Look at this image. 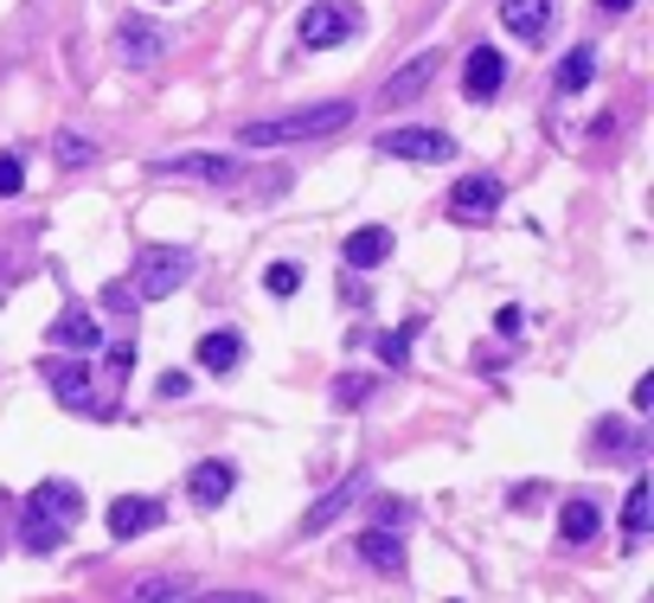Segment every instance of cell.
I'll use <instances>...</instances> for the list:
<instances>
[{
  "mask_svg": "<svg viewBox=\"0 0 654 603\" xmlns=\"http://www.w3.org/2000/svg\"><path fill=\"white\" fill-rule=\"evenodd\" d=\"M385 251H392V231H385V226H360V231H347L340 264H347V270H372V264H385Z\"/></svg>",
  "mask_w": 654,
  "mask_h": 603,
  "instance_id": "cell-13",
  "label": "cell"
},
{
  "mask_svg": "<svg viewBox=\"0 0 654 603\" xmlns=\"http://www.w3.org/2000/svg\"><path fill=\"white\" fill-rule=\"evenodd\" d=\"M501 26L520 39H545L552 33V0H501Z\"/></svg>",
  "mask_w": 654,
  "mask_h": 603,
  "instance_id": "cell-15",
  "label": "cell"
},
{
  "mask_svg": "<svg viewBox=\"0 0 654 603\" xmlns=\"http://www.w3.org/2000/svg\"><path fill=\"white\" fill-rule=\"evenodd\" d=\"M238 489V469L225 462V456H212V462H199L193 475H186V494H193V507H218L225 494Z\"/></svg>",
  "mask_w": 654,
  "mask_h": 603,
  "instance_id": "cell-11",
  "label": "cell"
},
{
  "mask_svg": "<svg viewBox=\"0 0 654 603\" xmlns=\"http://www.w3.org/2000/svg\"><path fill=\"white\" fill-rule=\"evenodd\" d=\"M501 84H508V58H501L494 45H475L469 65H462V97H469V103H488Z\"/></svg>",
  "mask_w": 654,
  "mask_h": 603,
  "instance_id": "cell-8",
  "label": "cell"
},
{
  "mask_svg": "<svg viewBox=\"0 0 654 603\" xmlns=\"http://www.w3.org/2000/svg\"><path fill=\"white\" fill-rule=\"evenodd\" d=\"M449 212H456V219H469V226L494 219V212H501V180H488V174L456 180V187H449Z\"/></svg>",
  "mask_w": 654,
  "mask_h": 603,
  "instance_id": "cell-7",
  "label": "cell"
},
{
  "mask_svg": "<svg viewBox=\"0 0 654 603\" xmlns=\"http://www.w3.org/2000/svg\"><path fill=\"white\" fill-rule=\"evenodd\" d=\"M411 340H417V321H411V328H392V335H379V360H385V366H404V360H411Z\"/></svg>",
  "mask_w": 654,
  "mask_h": 603,
  "instance_id": "cell-24",
  "label": "cell"
},
{
  "mask_svg": "<svg viewBox=\"0 0 654 603\" xmlns=\"http://www.w3.org/2000/svg\"><path fill=\"white\" fill-rule=\"evenodd\" d=\"M648 482H642V475H635V489H629V501H622V533H629V539H642V533H648Z\"/></svg>",
  "mask_w": 654,
  "mask_h": 603,
  "instance_id": "cell-23",
  "label": "cell"
},
{
  "mask_svg": "<svg viewBox=\"0 0 654 603\" xmlns=\"http://www.w3.org/2000/svg\"><path fill=\"white\" fill-rule=\"evenodd\" d=\"M20 187H26V167H20V154H0V199H13Z\"/></svg>",
  "mask_w": 654,
  "mask_h": 603,
  "instance_id": "cell-30",
  "label": "cell"
},
{
  "mask_svg": "<svg viewBox=\"0 0 654 603\" xmlns=\"http://www.w3.org/2000/svg\"><path fill=\"white\" fill-rule=\"evenodd\" d=\"M360 398H372V379H366V373H347V379H334V405H340V412H353Z\"/></svg>",
  "mask_w": 654,
  "mask_h": 603,
  "instance_id": "cell-25",
  "label": "cell"
},
{
  "mask_svg": "<svg viewBox=\"0 0 654 603\" xmlns=\"http://www.w3.org/2000/svg\"><path fill=\"white\" fill-rule=\"evenodd\" d=\"M154 527H161V501H148V494L109 501V539H135V533H154Z\"/></svg>",
  "mask_w": 654,
  "mask_h": 603,
  "instance_id": "cell-10",
  "label": "cell"
},
{
  "mask_svg": "<svg viewBox=\"0 0 654 603\" xmlns=\"http://www.w3.org/2000/svg\"><path fill=\"white\" fill-rule=\"evenodd\" d=\"M590 77H597V52H590V45L565 52V65H558V97H578Z\"/></svg>",
  "mask_w": 654,
  "mask_h": 603,
  "instance_id": "cell-20",
  "label": "cell"
},
{
  "mask_svg": "<svg viewBox=\"0 0 654 603\" xmlns=\"http://www.w3.org/2000/svg\"><path fill=\"white\" fill-rule=\"evenodd\" d=\"M347 122H353V103H315V110H295V116L244 122V129H238V149H290V142H321V135H340Z\"/></svg>",
  "mask_w": 654,
  "mask_h": 603,
  "instance_id": "cell-2",
  "label": "cell"
},
{
  "mask_svg": "<svg viewBox=\"0 0 654 603\" xmlns=\"http://www.w3.org/2000/svg\"><path fill=\"white\" fill-rule=\"evenodd\" d=\"M353 552H360L372 571H404V546L392 527H366L360 539H353Z\"/></svg>",
  "mask_w": 654,
  "mask_h": 603,
  "instance_id": "cell-16",
  "label": "cell"
},
{
  "mask_svg": "<svg viewBox=\"0 0 654 603\" xmlns=\"http://www.w3.org/2000/svg\"><path fill=\"white\" fill-rule=\"evenodd\" d=\"M52 347H58V353H97V347H103V321H97L90 308H65V315L52 321Z\"/></svg>",
  "mask_w": 654,
  "mask_h": 603,
  "instance_id": "cell-9",
  "label": "cell"
},
{
  "mask_svg": "<svg viewBox=\"0 0 654 603\" xmlns=\"http://www.w3.org/2000/svg\"><path fill=\"white\" fill-rule=\"evenodd\" d=\"M186 385H193L186 373H161V379H154V392H161V398H181Z\"/></svg>",
  "mask_w": 654,
  "mask_h": 603,
  "instance_id": "cell-31",
  "label": "cell"
},
{
  "mask_svg": "<svg viewBox=\"0 0 654 603\" xmlns=\"http://www.w3.org/2000/svg\"><path fill=\"white\" fill-rule=\"evenodd\" d=\"M372 520H379V527H392V533H404V527H411V501H399V494L372 501Z\"/></svg>",
  "mask_w": 654,
  "mask_h": 603,
  "instance_id": "cell-26",
  "label": "cell"
},
{
  "mask_svg": "<svg viewBox=\"0 0 654 603\" xmlns=\"http://www.w3.org/2000/svg\"><path fill=\"white\" fill-rule=\"evenodd\" d=\"M238 353H244V335H231V328H218V335L199 340V366H206V373H231Z\"/></svg>",
  "mask_w": 654,
  "mask_h": 603,
  "instance_id": "cell-17",
  "label": "cell"
},
{
  "mask_svg": "<svg viewBox=\"0 0 654 603\" xmlns=\"http://www.w3.org/2000/svg\"><path fill=\"white\" fill-rule=\"evenodd\" d=\"M193 270H199L193 251H181V244H148L142 257H135V270L116 276V283L103 289V302L109 308H148V302H167L181 283H193Z\"/></svg>",
  "mask_w": 654,
  "mask_h": 603,
  "instance_id": "cell-1",
  "label": "cell"
},
{
  "mask_svg": "<svg viewBox=\"0 0 654 603\" xmlns=\"http://www.w3.org/2000/svg\"><path fill=\"white\" fill-rule=\"evenodd\" d=\"M635 412H654V379H635Z\"/></svg>",
  "mask_w": 654,
  "mask_h": 603,
  "instance_id": "cell-33",
  "label": "cell"
},
{
  "mask_svg": "<svg viewBox=\"0 0 654 603\" xmlns=\"http://www.w3.org/2000/svg\"><path fill=\"white\" fill-rule=\"evenodd\" d=\"M597 527H603V507H597V501H565V514H558V533H565L571 546L597 539Z\"/></svg>",
  "mask_w": 654,
  "mask_h": 603,
  "instance_id": "cell-18",
  "label": "cell"
},
{
  "mask_svg": "<svg viewBox=\"0 0 654 603\" xmlns=\"http://www.w3.org/2000/svg\"><path fill=\"white\" fill-rule=\"evenodd\" d=\"M33 501H39V507H52L58 520H77V514H84V494H77L72 482H39Z\"/></svg>",
  "mask_w": 654,
  "mask_h": 603,
  "instance_id": "cell-21",
  "label": "cell"
},
{
  "mask_svg": "<svg viewBox=\"0 0 654 603\" xmlns=\"http://www.w3.org/2000/svg\"><path fill=\"white\" fill-rule=\"evenodd\" d=\"M379 154H392V161H449L456 142H449L443 129H385V135H379Z\"/></svg>",
  "mask_w": 654,
  "mask_h": 603,
  "instance_id": "cell-6",
  "label": "cell"
},
{
  "mask_svg": "<svg viewBox=\"0 0 654 603\" xmlns=\"http://www.w3.org/2000/svg\"><path fill=\"white\" fill-rule=\"evenodd\" d=\"M135 597H193V578H142Z\"/></svg>",
  "mask_w": 654,
  "mask_h": 603,
  "instance_id": "cell-28",
  "label": "cell"
},
{
  "mask_svg": "<svg viewBox=\"0 0 654 603\" xmlns=\"http://www.w3.org/2000/svg\"><path fill=\"white\" fill-rule=\"evenodd\" d=\"M353 494H360V482H347V489H334V494H327L321 507H308V520H302V533H321V527H334V520L347 514V501H353Z\"/></svg>",
  "mask_w": 654,
  "mask_h": 603,
  "instance_id": "cell-22",
  "label": "cell"
},
{
  "mask_svg": "<svg viewBox=\"0 0 654 603\" xmlns=\"http://www.w3.org/2000/svg\"><path fill=\"white\" fill-rule=\"evenodd\" d=\"M90 142H84V135H77V129H65V135H58V167H84V161H90Z\"/></svg>",
  "mask_w": 654,
  "mask_h": 603,
  "instance_id": "cell-29",
  "label": "cell"
},
{
  "mask_svg": "<svg viewBox=\"0 0 654 603\" xmlns=\"http://www.w3.org/2000/svg\"><path fill=\"white\" fill-rule=\"evenodd\" d=\"M65 533H72V520H58L52 507H39V501H26V527H20V539H26V552H39V559H52V552L65 546Z\"/></svg>",
  "mask_w": 654,
  "mask_h": 603,
  "instance_id": "cell-12",
  "label": "cell"
},
{
  "mask_svg": "<svg viewBox=\"0 0 654 603\" xmlns=\"http://www.w3.org/2000/svg\"><path fill=\"white\" fill-rule=\"evenodd\" d=\"M45 385L65 398V412H97V417H109L103 405H97V392H90V353H77V360H52L45 366Z\"/></svg>",
  "mask_w": 654,
  "mask_h": 603,
  "instance_id": "cell-4",
  "label": "cell"
},
{
  "mask_svg": "<svg viewBox=\"0 0 654 603\" xmlns=\"http://www.w3.org/2000/svg\"><path fill=\"white\" fill-rule=\"evenodd\" d=\"M154 174H167V180H212V187H231V180L244 174V161H238V154H167V161H154Z\"/></svg>",
  "mask_w": 654,
  "mask_h": 603,
  "instance_id": "cell-5",
  "label": "cell"
},
{
  "mask_svg": "<svg viewBox=\"0 0 654 603\" xmlns=\"http://www.w3.org/2000/svg\"><path fill=\"white\" fill-rule=\"evenodd\" d=\"M122 58H129V65H154V58H161V33H154V26H142V20H122Z\"/></svg>",
  "mask_w": 654,
  "mask_h": 603,
  "instance_id": "cell-19",
  "label": "cell"
},
{
  "mask_svg": "<svg viewBox=\"0 0 654 603\" xmlns=\"http://www.w3.org/2000/svg\"><path fill=\"white\" fill-rule=\"evenodd\" d=\"M597 7H610V13H629V7H635V0H597Z\"/></svg>",
  "mask_w": 654,
  "mask_h": 603,
  "instance_id": "cell-34",
  "label": "cell"
},
{
  "mask_svg": "<svg viewBox=\"0 0 654 603\" xmlns=\"http://www.w3.org/2000/svg\"><path fill=\"white\" fill-rule=\"evenodd\" d=\"M430 77H436V52H424V58H411L404 72H392V77H385L379 103H385V110H399V103H411V97H417V90H424Z\"/></svg>",
  "mask_w": 654,
  "mask_h": 603,
  "instance_id": "cell-14",
  "label": "cell"
},
{
  "mask_svg": "<svg viewBox=\"0 0 654 603\" xmlns=\"http://www.w3.org/2000/svg\"><path fill=\"white\" fill-rule=\"evenodd\" d=\"M353 33H360V7H353V0H315V7L302 13V26H295V39H302L308 52L347 45Z\"/></svg>",
  "mask_w": 654,
  "mask_h": 603,
  "instance_id": "cell-3",
  "label": "cell"
},
{
  "mask_svg": "<svg viewBox=\"0 0 654 603\" xmlns=\"http://www.w3.org/2000/svg\"><path fill=\"white\" fill-rule=\"evenodd\" d=\"M135 366V347H109V373H129Z\"/></svg>",
  "mask_w": 654,
  "mask_h": 603,
  "instance_id": "cell-32",
  "label": "cell"
},
{
  "mask_svg": "<svg viewBox=\"0 0 654 603\" xmlns=\"http://www.w3.org/2000/svg\"><path fill=\"white\" fill-rule=\"evenodd\" d=\"M263 289H270V296H295V289H302V264H270L263 270Z\"/></svg>",
  "mask_w": 654,
  "mask_h": 603,
  "instance_id": "cell-27",
  "label": "cell"
}]
</instances>
